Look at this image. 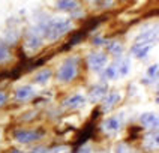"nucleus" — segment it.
<instances>
[{
	"label": "nucleus",
	"mask_w": 159,
	"mask_h": 153,
	"mask_svg": "<svg viewBox=\"0 0 159 153\" xmlns=\"http://www.w3.org/2000/svg\"><path fill=\"white\" fill-rule=\"evenodd\" d=\"M119 101H120V93H119V92H111V93H108L107 98L104 99L101 108H99L101 113H108V111H111V110L119 104Z\"/></svg>",
	"instance_id": "nucleus-7"
},
{
	"label": "nucleus",
	"mask_w": 159,
	"mask_h": 153,
	"mask_svg": "<svg viewBox=\"0 0 159 153\" xmlns=\"http://www.w3.org/2000/svg\"><path fill=\"white\" fill-rule=\"evenodd\" d=\"M93 134H95V123H93V122H89V123H86V126L83 128V131L80 132L78 137H77L75 141H74V152H77L78 147H83V146L93 137Z\"/></svg>",
	"instance_id": "nucleus-4"
},
{
	"label": "nucleus",
	"mask_w": 159,
	"mask_h": 153,
	"mask_svg": "<svg viewBox=\"0 0 159 153\" xmlns=\"http://www.w3.org/2000/svg\"><path fill=\"white\" fill-rule=\"evenodd\" d=\"M9 59H11V50H9L8 44L0 42V63L8 62Z\"/></svg>",
	"instance_id": "nucleus-20"
},
{
	"label": "nucleus",
	"mask_w": 159,
	"mask_h": 153,
	"mask_svg": "<svg viewBox=\"0 0 159 153\" xmlns=\"http://www.w3.org/2000/svg\"><path fill=\"white\" fill-rule=\"evenodd\" d=\"M18 57H20V59H23V60H26V54H24V51H23L21 48L18 50Z\"/></svg>",
	"instance_id": "nucleus-33"
},
{
	"label": "nucleus",
	"mask_w": 159,
	"mask_h": 153,
	"mask_svg": "<svg viewBox=\"0 0 159 153\" xmlns=\"http://www.w3.org/2000/svg\"><path fill=\"white\" fill-rule=\"evenodd\" d=\"M6 99H8V95L0 90V107H3V105L6 104Z\"/></svg>",
	"instance_id": "nucleus-29"
},
{
	"label": "nucleus",
	"mask_w": 159,
	"mask_h": 153,
	"mask_svg": "<svg viewBox=\"0 0 159 153\" xmlns=\"http://www.w3.org/2000/svg\"><path fill=\"white\" fill-rule=\"evenodd\" d=\"M152 45L153 44H135L131 48V51L137 54L138 59H143V57H146L149 54V51L152 50Z\"/></svg>",
	"instance_id": "nucleus-15"
},
{
	"label": "nucleus",
	"mask_w": 159,
	"mask_h": 153,
	"mask_svg": "<svg viewBox=\"0 0 159 153\" xmlns=\"http://www.w3.org/2000/svg\"><path fill=\"white\" fill-rule=\"evenodd\" d=\"M35 116H36V111H29V113H26L23 116V120H32Z\"/></svg>",
	"instance_id": "nucleus-30"
},
{
	"label": "nucleus",
	"mask_w": 159,
	"mask_h": 153,
	"mask_svg": "<svg viewBox=\"0 0 159 153\" xmlns=\"http://www.w3.org/2000/svg\"><path fill=\"white\" fill-rule=\"evenodd\" d=\"M11 153H26V152H21V150H17V149H12ZM30 153H47V149H45V147H36L35 150H32Z\"/></svg>",
	"instance_id": "nucleus-27"
},
{
	"label": "nucleus",
	"mask_w": 159,
	"mask_h": 153,
	"mask_svg": "<svg viewBox=\"0 0 159 153\" xmlns=\"http://www.w3.org/2000/svg\"><path fill=\"white\" fill-rule=\"evenodd\" d=\"M41 26H42L45 38L48 41H56L71 30L72 21L71 20H63V18H54V20H48L47 23H42Z\"/></svg>",
	"instance_id": "nucleus-1"
},
{
	"label": "nucleus",
	"mask_w": 159,
	"mask_h": 153,
	"mask_svg": "<svg viewBox=\"0 0 159 153\" xmlns=\"http://www.w3.org/2000/svg\"><path fill=\"white\" fill-rule=\"evenodd\" d=\"M158 71H159L158 65H152L150 68L147 69V75H149L150 78H153V80H156V78H158Z\"/></svg>",
	"instance_id": "nucleus-23"
},
{
	"label": "nucleus",
	"mask_w": 159,
	"mask_h": 153,
	"mask_svg": "<svg viewBox=\"0 0 159 153\" xmlns=\"http://www.w3.org/2000/svg\"><path fill=\"white\" fill-rule=\"evenodd\" d=\"M92 44L96 45V47H99V45H105L107 44V39H105V38H102V36H96V38H93Z\"/></svg>",
	"instance_id": "nucleus-28"
},
{
	"label": "nucleus",
	"mask_w": 159,
	"mask_h": 153,
	"mask_svg": "<svg viewBox=\"0 0 159 153\" xmlns=\"http://www.w3.org/2000/svg\"><path fill=\"white\" fill-rule=\"evenodd\" d=\"M156 29H150V30H146L141 32L140 35L137 36L135 39V44H152L155 39H156Z\"/></svg>",
	"instance_id": "nucleus-12"
},
{
	"label": "nucleus",
	"mask_w": 159,
	"mask_h": 153,
	"mask_svg": "<svg viewBox=\"0 0 159 153\" xmlns=\"http://www.w3.org/2000/svg\"><path fill=\"white\" fill-rule=\"evenodd\" d=\"M51 75H53V71L51 69H42L41 72H38L35 75V83H38V84H45L47 81L51 78Z\"/></svg>",
	"instance_id": "nucleus-18"
},
{
	"label": "nucleus",
	"mask_w": 159,
	"mask_h": 153,
	"mask_svg": "<svg viewBox=\"0 0 159 153\" xmlns=\"http://www.w3.org/2000/svg\"><path fill=\"white\" fill-rule=\"evenodd\" d=\"M140 122H141L143 126L155 129V131H156V128H158V116H156L155 113H144V114H141Z\"/></svg>",
	"instance_id": "nucleus-11"
},
{
	"label": "nucleus",
	"mask_w": 159,
	"mask_h": 153,
	"mask_svg": "<svg viewBox=\"0 0 159 153\" xmlns=\"http://www.w3.org/2000/svg\"><path fill=\"white\" fill-rule=\"evenodd\" d=\"M44 135V131L42 129H20L15 132V140L18 143H33V141H38L41 140Z\"/></svg>",
	"instance_id": "nucleus-3"
},
{
	"label": "nucleus",
	"mask_w": 159,
	"mask_h": 153,
	"mask_svg": "<svg viewBox=\"0 0 159 153\" xmlns=\"http://www.w3.org/2000/svg\"><path fill=\"white\" fill-rule=\"evenodd\" d=\"M129 152H131V149L128 147L126 143H120L116 147V153H129Z\"/></svg>",
	"instance_id": "nucleus-25"
},
{
	"label": "nucleus",
	"mask_w": 159,
	"mask_h": 153,
	"mask_svg": "<svg viewBox=\"0 0 159 153\" xmlns=\"http://www.w3.org/2000/svg\"><path fill=\"white\" fill-rule=\"evenodd\" d=\"M102 129L108 134H114L120 129V120L119 117H108L105 122L102 123Z\"/></svg>",
	"instance_id": "nucleus-13"
},
{
	"label": "nucleus",
	"mask_w": 159,
	"mask_h": 153,
	"mask_svg": "<svg viewBox=\"0 0 159 153\" xmlns=\"http://www.w3.org/2000/svg\"><path fill=\"white\" fill-rule=\"evenodd\" d=\"M23 68H24V66H23V63H18L17 66H15L12 71L9 72V78H12V80H17L18 77L21 75V72H23Z\"/></svg>",
	"instance_id": "nucleus-22"
},
{
	"label": "nucleus",
	"mask_w": 159,
	"mask_h": 153,
	"mask_svg": "<svg viewBox=\"0 0 159 153\" xmlns=\"http://www.w3.org/2000/svg\"><path fill=\"white\" fill-rule=\"evenodd\" d=\"M77 72H78V57H68L57 72V78L68 83L77 77Z\"/></svg>",
	"instance_id": "nucleus-2"
},
{
	"label": "nucleus",
	"mask_w": 159,
	"mask_h": 153,
	"mask_svg": "<svg viewBox=\"0 0 159 153\" xmlns=\"http://www.w3.org/2000/svg\"><path fill=\"white\" fill-rule=\"evenodd\" d=\"M116 77H117V62L111 63L105 71V78H108V80H114Z\"/></svg>",
	"instance_id": "nucleus-21"
},
{
	"label": "nucleus",
	"mask_w": 159,
	"mask_h": 153,
	"mask_svg": "<svg viewBox=\"0 0 159 153\" xmlns=\"http://www.w3.org/2000/svg\"><path fill=\"white\" fill-rule=\"evenodd\" d=\"M107 92H108V84H107V83L96 84L95 87H92L90 92H89V99H90L92 102H98V101L105 98Z\"/></svg>",
	"instance_id": "nucleus-6"
},
{
	"label": "nucleus",
	"mask_w": 159,
	"mask_h": 153,
	"mask_svg": "<svg viewBox=\"0 0 159 153\" xmlns=\"http://www.w3.org/2000/svg\"><path fill=\"white\" fill-rule=\"evenodd\" d=\"M56 6L60 11H75L77 6H78V3L75 0H59L56 3Z\"/></svg>",
	"instance_id": "nucleus-17"
},
{
	"label": "nucleus",
	"mask_w": 159,
	"mask_h": 153,
	"mask_svg": "<svg viewBox=\"0 0 159 153\" xmlns=\"http://www.w3.org/2000/svg\"><path fill=\"white\" fill-rule=\"evenodd\" d=\"M93 5L98 6V8H101V9H110L113 5H114V2H111V0H108V2H95Z\"/></svg>",
	"instance_id": "nucleus-24"
},
{
	"label": "nucleus",
	"mask_w": 159,
	"mask_h": 153,
	"mask_svg": "<svg viewBox=\"0 0 159 153\" xmlns=\"http://www.w3.org/2000/svg\"><path fill=\"white\" fill-rule=\"evenodd\" d=\"M105 45H107V51L110 54L120 56V54L123 53V45H122V42H119V41H111V42L107 41Z\"/></svg>",
	"instance_id": "nucleus-16"
},
{
	"label": "nucleus",
	"mask_w": 159,
	"mask_h": 153,
	"mask_svg": "<svg viewBox=\"0 0 159 153\" xmlns=\"http://www.w3.org/2000/svg\"><path fill=\"white\" fill-rule=\"evenodd\" d=\"M84 104H86V98L81 95H74V96L63 101V107L69 108V110H77V108L83 107Z\"/></svg>",
	"instance_id": "nucleus-9"
},
{
	"label": "nucleus",
	"mask_w": 159,
	"mask_h": 153,
	"mask_svg": "<svg viewBox=\"0 0 159 153\" xmlns=\"http://www.w3.org/2000/svg\"><path fill=\"white\" fill-rule=\"evenodd\" d=\"M99 114H101V110H99V108H96V110H93V111H92V120H90V122L96 120L98 117H99Z\"/></svg>",
	"instance_id": "nucleus-31"
},
{
	"label": "nucleus",
	"mask_w": 159,
	"mask_h": 153,
	"mask_svg": "<svg viewBox=\"0 0 159 153\" xmlns=\"http://www.w3.org/2000/svg\"><path fill=\"white\" fill-rule=\"evenodd\" d=\"M129 69H131V60L129 59H123L122 63H119V66H117V75L125 77L129 72Z\"/></svg>",
	"instance_id": "nucleus-19"
},
{
	"label": "nucleus",
	"mask_w": 159,
	"mask_h": 153,
	"mask_svg": "<svg viewBox=\"0 0 159 153\" xmlns=\"http://www.w3.org/2000/svg\"><path fill=\"white\" fill-rule=\"evenodd\" d=\"M5 78H9V72H6V71L0 72V81L5 80Z\"/></svg>",
	"instance_id": "nucleus-32"
},
{
	"label": "nucleus",
	"mask_w": 159,
	"mask_h": 153,
	"mask_svg": "<svg viewBox=\"0 0 159 153\" xmlns=\"http://www.w3.org/2000/svg\"><path fill=\"white\" fill-rule=\"evenodd\" d=\"M87 35H89V33L86 32V30H83V29H80V30H77V32H74V35L71 36V39H69V41H68V42L62 47V51H68V50L74 48L75 45H78Z\"/></svg>",
	"instance_id": "nucleus-8"
},
{
	"label": "nucleus",
	"mask_w": 159,
	"mask_h": 153,
	"mask_svg": "<svg viewBox=\"0 0 159 153\" xmlns=\"http://www.w3.org/2000/svg\"><path fill=\"white\" fill-rule=\"evenodd\" d=\"M35 95L33 92V87L32 86H23L15 92V99L17 101H27L29 98H32Z\"/></svg>",
	"instance_id": "nucleus-14"
},
{
	"label": "nucleus",
	"mask_w": 159,
	"mask_h": 153,
	"mask_svg": "<svg viewBox=\"0 0 159 153\" xmlns=\"http://www.w3.org/2000/svg\"><path fill=\"white\" fill-rule=\"evenodd\" d=\"M105 20H108V15H98V17H92L89 18V20H86L84 21V24H83V30H86L87 33H90L93 29H96L102 21H105Z\"/></svg>",
	"instance_id": "nucleus-10"
},
{
	"label": "nucleus",
	"mask_w": 159,
	"mask_h": 153,
	"mask_svg": "<svg viewBox=\"0 0 159 153\" xmlns=\"http://www.w3.org/2000/svg\"><path fill=\"white\" fill-rule=\"evenodd\" d=\"M141 131H143V128H140V126H131V128H129V134H131L129 140H131V138H135Z\"/></svg>",
	"instance_id": "nucleus-26"
},
{
	"label": "nucleus",
	"mask_w": 159,
	"mask_h": 153,
	"mask_svg": "<svg viewBox=\"0 0 159 153\" xmlns=\"http://www.w3.org/2000/svg\"><path fill=\"white\" fill-rule=\"evenodd\" d=\"M107 60H108V56H107V53H102V51L92 53V54H89V57H87L89 66L93 71H101L107 65Z\"/></svg>",
	"instance_id": "nucleus-5"
}]
</instances>
